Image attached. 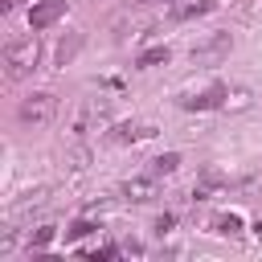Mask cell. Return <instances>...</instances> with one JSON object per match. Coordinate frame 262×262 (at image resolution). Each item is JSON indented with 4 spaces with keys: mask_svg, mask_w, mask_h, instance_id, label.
Masks as SVG:
<instances>
[{
    "mask_svg": "<svg viewBox=\"0 0 262 262\" xmlns=\"http://www.w3.org/2000/svg\"><path fill=\"white\" fill-rule=\"evenodd\" d=\"M37 57H41L37 37H16V41H8V45H4V70H8V78L33 74V70H37Z\"/></svg>",
    "mask_w": 262,
    "mask_h": 262,
    "instance_id": "obj_1",
    "label": "cell"
},
{
    "mask_svg": "<svg viewBox=\"0 0 262 262\" xmlns=\"http://www.w3.org/2000/svg\"><path fill=\"white\" fill-rule=\"evenodd\" d=\"M53 94H29V98H20V106H16V119H20V127H45L49 119H53Z\"/></svg>",
    "mask_w": 262,
    "mask_h": 262,
    "instance_id": "obj_2",
    "label": "cell"
},
{
    "mask_svg": "<svg viewBox=\"0 0 262 262\" xmlns=\"http://www.w3.org/2000/svg\"><path fill=\"white\" fill-rule=\"evenodd\" d=\"M229 49H233V37H229V33H213L209 41L192 45V61H196V66H213V61H221Z\"/></svg>",
    "mask_w": 262,
    "mask_h": 262,
    "instance_id": "obj_3",
    "label": "cell"
},
{
    "mask_svg": "<svg viewBox=\"0 0 262 262\" xmlns=\"http://www.w3.org/2000/svg\"><path fill=\"white\" fill-rule=\"evenodd\" d=\"M119 192L131 196V201H151V196L160 192V176H156V172H151V176H131V180H123Z\"/></svg>",
    "mask_w": 262,
    "mask_h": 262,
    "instance_id": "obj_4",
    "label": "cell"
},
{
    "mask_svg": "<svg viewBox=\"0 0 262 262\" xmlns=\"http://www.w3.org/2000/svg\"><path fill=\"white\" fill-rule=\"evenodd\" d=\"M61 12H66V0H41V4H37V8L29 12V25H33L37 33H41V29H49V25H53V20L61 16Z\"/></svg>",
    "mask_w": 262,
    "mask_h": 262,
    "instance_id": "obj_5",
    "label": "cell"
},
{
    "mask_svg": "<svg viewBox=\"0 0 262 262\" xmlns=\"http://www.w3.org/2000/svg\"><path fill=\"white\" fill-rule=\"evenodd\" d=\"M221 184H225V180H221V172H205V176L192 184V201H209V196H217V192H221Z\"/></svg>",
    "mask_w": 262,
    "mask_h": 262,
    "instance_id": "obj_6",
    "label": "cell"
},
{
    "mask_svg": "<svg viewBox=\"0 0 262 262\" xmlns=\"http://www.w3.org/2000/svg\"><path fill=\"white\" fill-rule=\"evenodd\" d=\"M201 12H213V0H184V4L172 8L176 20H188V16H201Z\"/></svg>",
    "mask_w": 262,
    "mask_h": 262,
    "instance_id": "obj_7",
    "label": "cell"
},
{
    "mask_svg": "<svg viewBox=\"0 0 262 262\" xmlns=\"http://www.w3.org/2000/svg\"><path fill=\"white\" fill-rule=\"evenodd\" d=\"M176 168H180V156H176V151H164V156L151 160V172H156V176H172Z\"/></svg>",
    "mask_w": 262,
    "mask_h": 262,
    "instance_id": "obj_8",
    "label": "cell"
},
{
    "mask_svg": "<svg viewBox=\"0 0 262 262\" xmlns=\"http://www.w3.org/2000/svg\"><path fill=\"white\" fill-rule=\"evenodd\" d=\"M160 61H168V45H160V49H147V53L139 57V70H151V66H160Z\"/></svg>",
    "mask_w": 262,
    "mask_h": 262,
    "instance_id": "obj_9",
    "label": "cell"
},
{
    "mask_svg": "<svg viewBox=\"0 0 262 262\" xmlns=\"http://www.w3.org/2000/svg\"><path fill=\"white\" fill-rule=\"evenodd\" d=\"M237 229H242V221H237L233 213H229V217H217V221H213V233H237Z\"/></svg>",
    "mask_w": 262,
    "mask_h": 262,
    "instance_id": "obj_10",
    "label": "cell"
},
{
    "mask_svg": "<svg viewBox=\"0 0 262 262\" xmlns=\"http://www.w3.org/2000/svg\"><path fill=\"white\" fill-rule=\"evenodd\" d=\"M53 242V225H41L37 233H33V246H49Z\"/></svg>",
    "mask_w": 262,
    "mask_h": 262,
    "instance_id": "obj_11",
    "label": "cell"
},
{
    "mask_svg": "<svg viewBox=\"0 0 262 262\" xmlns=\"http://www.w3.org/2000/svg\"><path fill=\"white\" fill-rule=\"evenodd\" d=\"M172 225H176V217H172V213H164V217H156V233H168Z\"/></svg>",
    "mask_w": 262,
    "mask_h": 262,
    "instance_id": "obj_12",
    "label": "cell"
},
{
    "mask_svg": "<svg viewBox=\"0 0 262 262\" xmlns=\"http://www.w3.org/2000/svg\"><path fill=\"white\" fill-rule=\"evenodd\" d=\"M0 8H4V12H12V8H16V0H0Z\"/></svg>",
    "mask_w": 262,
    "mask_h": 262,
    "instance_id": "obj_13",
    "label": "cell"
},
{
    "mask_svg": "<svg viewBox=\"0 0 262 262\" xmlns=\"http://www.w3.org/2000/svg\"><path fill=\"white\" fill-rule=\"evenodd\" d=\"M131 4H164V0H131Z\"/></svg>",
    "mask_w": 262,
    "mask_h": 262,
    "instance_id": "obj_14",
    "label": "cell"
}]
</instances>
